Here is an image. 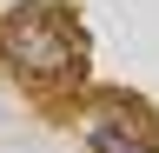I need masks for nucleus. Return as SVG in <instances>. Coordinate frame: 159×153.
<instances>
[{
	"label": "nucleus",
	"mask_w": 159,
	"mask_h": 153,
	"mask_svg": "<svg viewBox=\"0 0 159 153\" xmlns=\"http://www.w3.org/2000/svg\"><path fill=\"white\" fill-rule=\"evenodd\" d=\"M0 53L27 87H80L86 80V40L73 33V20L53 0L13 7L0 20Z\"/></svg>",
	"instance_id": "nucleus-1"
},
{
	"label": "nucleus",
	"mask_w": 159,
	"mask_h": 153,
	"mask_svg": "<svg viewBox=\"0 0 159 153\" xmlns=\"http://www.w3.org/2000/svg\"><path fill=\"white\" fill-rule=\"evenodd\" d=\"M86 146L93 153H159V120L139 100H113L93 113V127H86Z\"/></svg>",
	"instance_id": "nucleus-2"
}]
</instances>
